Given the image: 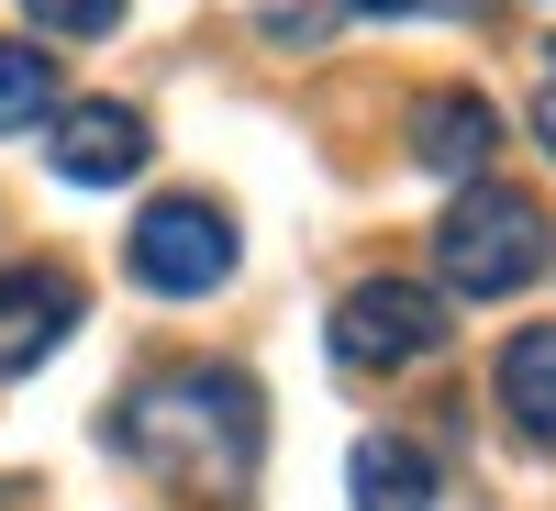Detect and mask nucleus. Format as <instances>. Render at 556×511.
Masks as SVG:
<instances>
[{"label":"nucleus","mask_w":556,"mask_h":511,"mask_svg":"<svg viewBox=\"0 0 556 511\" xmlns=\"http://www.w3.org/2000/svg\"><path fill=\"white\" fill-rule=\"evenodd\" d=\"M23 23H34V34H56V44H89V34H112V23H123V0H23Z\"/></svg>","instance_id":"9b49d317"},{"label":"nucleus","mask_w":556,"mask_h":511,"mask_svg":"<svg viewBox=\"0 0 556 511\" xmlns=\"http://www.w3.org/2000/svg\"><path fill=\"white\" fill-rule=\"evenodd\" d=\"M356 12H367V23H401V12H424V0H356Z\"/></svg>","instance_id":"ddd939ff"},{"label":"nucleus","mask_w":556,"mask_h":511,"mask_svg":"<svg viewBox=\"0 0 556 511\" xmlns=\"http://www.w3.org/2000/svg\"><path fill=\"white\" fill-rule=\"evenodd\" d=\"M501 145V112L479 101V89H434V101H412V156H424L434 178H479Z\"/></svg>","instance_id":"0eeeda50"},{"label":"nucleus","mask_w":556,"mask_h":511,"mask_svg":"<svg viewBox=\"0 0 556 511\" xmlns=\"http://www.w3.org/2000/svg\"><path fill=\"white\" fill-rule=\"evenodd\" d=\"M45 156H56L67 190H123V178H146L156 133H146V112H123V101H78V112H56Z\"/></svg>","instance_id":"39448f33"},{"label":"nucleus","mask_w":556,"mask_h":511,"mask_svg":"<svg viewBox=\"0 0 556 511\" xmlns=\"http://www.w3.org/2000/svg\"><path fill=\"white\" fill-rule=\"evenodd\" d=\"M123 456L167 489H245L256 478V445H267V411L235 367H190V379H156L123 400Z\"/></svg>","instance_id":"f257e3e1"},{"label":"nucleus","mask_w":556,"mask_h":511,"mask_svg":"<svg viewBox=\"0 0 556 511\" xmlns=\"http://www.w3.org/2000/svg\"><path fill=\"white\" fill-rule=\"evenodd\" d=\"M445 334H456V311L434 290H412V278H356L345 311H334V356L367 367V379H379V367H424Z\"/></svg>","instance_id":"7ed1b4c3"},{"label":"nucleus","mask_w":556,"mask_h":511,"mask_svg":"<svg viewBox=\"0 0 556 511\" xmlns=\"http://www.w3.org/2000/svg\"><path fill=\"white\" fill-rule=\"evenodd\" d=\"M534 145L556 156V78H545V101H534Z\"/></svg>","instance_id":"f8f14e48"},{"label":"nucleus","mask_w":556,"mask_h":511,"mask_svg":"<svg viewBox=\"0 0 556 511\" xmlns=\"http://www.w3.org/2000/svg\"><path fill=\"white\" fill-rule=\"evenodd\" d=\"M345 489H356L367 511H424V500H434V456L401 445V434H367V445L345 456Z\"/></svg>","instance_id":"1a4fd4ad"},{"label":"nucleus","mask_w":556,"mask_h":511,"mask_svg":"<svg viewBox=\"0 0 556 511\" xmlns=\"http://www.w3.org/2000/svg\"><path fill=\"white\" fill-rule=\"evenodd\" d=\"M123 267L146 278L156 301H201V290H223V278H235V222H223L212 201H156L146 222H134Z\"/></svg>","instance_id":"20e7f679"},{"label":"nucleus","mask_w":556,"mask_h":511,"mask_svg":"<svg viewBox=\"0 0 556 511\" xmlns=\"http://www.w3.org/2000/svg\"><path fill=\"white\" fill-rule=\"evenodd\" d=\"M434 267H445L456 301H513V290H534V267H545V212L523 190H468L434 222Z\"/></svg>","instance_id":"f03ea898"},{"label":"nucleus","mask_w":556,"mask_h":511,"mask_svg":"<svg viewBox=\"0 0 556 511\" xmlns=\"http://www.w3.org/2000/svg\"><path fill=\"white\" fill-rule=\"evenodd\" d=\"M490 389H501V423H513L523 445H545V456H556V322H523V334L501 345Z\"/></svg>","instance_id":"6e6552de"},{"label":"nucleus","mask_w":556,"mask_h":511,"mask_svg":"<svg viewBox=\"0 0 556 511\" xmlns=\"http://www.w3.org/2000/svg\"><path fill=\"white\" fill-rule=\"evenodd\" d=\"M34 123H56V67H45V44H0V133Z\"/></svg>","instance_id":"9d476101"},{"label":"nucleus","mask_w":556,"mask_h":511,"mask_svg":"<svg viewBox=\"0 0 556 511\" xmlns=\"http://www.w3.org/2000/svg\"><path fill=\"white\" fill-rule=\"evenodd\" d=\"M78 278L67 267H0V379H34L45 356L78 334Z\"/></svg>","instance_id":"423d86ee"}]
</instances>
